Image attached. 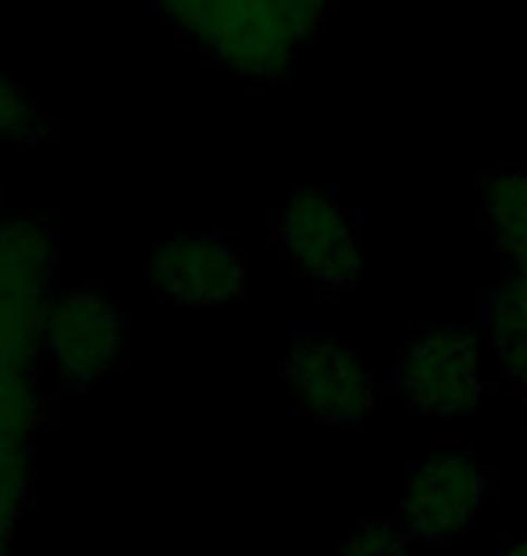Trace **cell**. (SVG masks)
<instances>
[{"instance_id":"cell-1","label":"cell","mask_w":527,"mask_h":556,"mask_svg":"<svg viewBox=\"0 0 527 556\" xmlns=\"http://www.w3.org/2000/svg\"><path fill=\"white\" fill-rule=\"evenodd\" d=\"M332 0H185L171 26L246 80H267L329 26Z\"/></svg>"},{"instance_id":"cell-2","label":"cell","mask_w":527,"mask_h":556,"mask_svg":"<svg viewBox=\"0 0 527 556\" xmlns=\"http://www.w3.org/2000/svg\"><path fill=\"white\" fill-rule=\"evenodd\" d=\"M398 394L409 408L437 419H463L485 397L480 337L466 326H444L412 340L394 362Z\"/></svg>"},{"instance_id":"cell-3","label":"cell","mask_w":527,"mask_h":556,"mask_svg":"<svg viewBox=\"0 0 527 556\" xmlns=\"http://www.w3.org/2000/svg\"><path fill=\"white\" fill-rule=\"evenodd\" d=\"M275 242L293 268L322 289H351L365 268L357 220L325 192H297L278 210Z\"/></svg>"},{"instance_id":"cell-4","label":"cell","mask_w":527,"mask_h":556,"mask_svg":"<svg viewBox=\"0 0 527 556\" xmlns=\"http://www.w3.org/2000/svg\"><path fill=\"white\" fill-rule=\"evenodd\" d=\"M485 495L488 477L469 455L437 452L409 470L398 503V528L412 542H452L474 528Z\"/></svg>"},{"instance_id":"cell-5","label":"cell","mask_w":527,"mask_h":556,"mask_svg":"<svg viewBox=\"0 0 527 556\" xmlns=\"http://www.w3.org/2000/svg\"><path fill=\"white\" fill-rule=\"evenodd\" d=\"M283 380L293 405L318 422L365 419L376 408V376L365 358L332 340H300L283 362Z\"/></svg>"},{"instance_id":"cell-6","label":"cell","mask_w":527,"mask_h":556,"mask_svg":"<svg viewBox=\"0 0 527 556\" xmlns=\"http://www.w3.org/2000/svg\"><path fill=\"white\" fill-rule=\"evenodd\" d=\"M43 348L59 372L76 387H91L116 369L127 351V321L95 289L51 296L43 318Z\"/></svg>"},{"instance_id":"cell-7","label":"cell","mask_w":527,"mask_h":556,"mask_svg":"<svg viewBox=\"0 0 527 556\" xmlns=\"http://www.w3.org/2000/svg\"><path fill=\"white\" fill-rule=\"evenodd\" d=\"M242 261L221 236H166L149 253V282L181 307H217L239 296Z\"/></svg>"},{"instance_id":"cell-8","label":"cell","mask_w":527,"mask_h":556,"mask_svg":"<svg viewBox=\"0 0 527 556\" xmlns=\"http://www.w3.org/2000/svg\"><path fill=\"white\" fill-rule=\"evenodd\" d=\"M59 278V239L40 217H11L0 225V293L51 300Z\"/></svg>"},{"instance_id":"cell-9","label":"cell","mask_w":527,"mask_h":556,"mask_svg":"<svg viewBox=\"0 0 527 556\" xmlns=\"http://www.w3.org/2000/svg\"><path fill=\"white\" fill-rule=\"evenodd\" d=\"M510 275L485 307V337L506 380L527 391V239L502 253Z\"/></svg>"},{"instance_id":"cell-10","label":"cell","mask_w":527,"mask_h":556,"mask_svg":"<svg viewBox=\"0 0 527 556\" xmlns=\"http://www.w3.org/2000/svg\"><path fill=\"white\" fill-rule=\"evenodd\" d=\"M43 427V402L33 387L29 365L0 358V441L33 452Z\"/></svg>"},{"instance_id":"cell-11","label":"cell","mask_w":527,"mask_h":556,"mask_svg":"<svg viewBox=\"0 0 527 556\" xmlns=\"http://www.w3.org/2000/svg\"><path fill=\"white\" fill-rule=\"evenodd\" d=\"M485 228L499 253L527 239V174H499L480 192Z\"/></svg>"},{"instance_id":"cell-12","label":"cell","mask_w":527,"mask_h":556,"mask_svg":"<svg viewBox=\"0 0 527 556\" xmlns=\"http://www.w3.org/2000/svg\"><path fill=\"white\" fill-rule=\"evenodd\" d=\"M54 124L40 113L33 94L15 76L0 70V141L4 144H33L40 138H51Z\"/></svg>"},{"instance_id":"cell-13","label":"cell","mask_w":527,"mask_h":556,"mask_svg":"<svg viewBox=\"0 0 527 556\" xmlns=\"http://www.w3.org/2000/svg\"><path fill=\"white\" fill-rule=\"evenodd\" d=\"M340 556H412V539L398 525L357 528Z\"/></svg>"},{"instance_id":"cell-14","label":"cell","mask_w":527,"mask_h":556,"mask_svg":"<svg viewBox=\"0 0 527 556\" xmlns=\"http://www.w3.org/2000/svg\"><path fill=\"white\" fill-rule=\"evenodd\" d=\"M152 4H155V8H160V15H163V18H171V15H174V11H177V8H181V4H185V0H152Z\"/></svg>"},{"instance_id":"cell-15","label":"cell","mask_w":527,"mask_h":556,"mask_svg":"<svg viewBox=\"0 0 527 556\" xmlns=\"http://www.w3.org/2000/svg\"><path fill=\"white\" fill-rule=\"evenodd\" d=\"M495 556H527V539L513 542V546H506V549H499Z\"/></svg>"},{"instance_id":"cell-16","label":"cell","mask_w":527,"mask_h":556,"mask_svg":"<svg viewBox=\"0 0 527 556\" xmlns=\"http://www.w3.org/2000/svg\"><path fill=\"white\" fill-rule=\"evenodd\" d=\"M4 549H8V539H0V556H4Z\"/></svg>"}]
</instances>
